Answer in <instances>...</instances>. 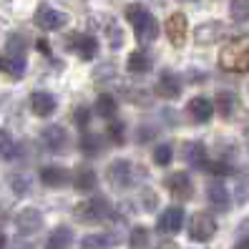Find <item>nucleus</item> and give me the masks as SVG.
I'll list each match as a JSON object with an SVG mask.
<instances>
[{"instance_id": "obj_1", "label": "nucleus", "mask_w": 249, "mask_h": 249, "mask_svg": "<svg viewBox=\"0 0 249 249\" xmlns=\"http://www.w3.org/2000/svg\"><path fill=\"white\" fill-rule=\"evenodd\" d=\"M126 18H128V23L134 25V33H136V40L139 43H151V40H156V36H159V23H156V18L151 16L149 10H146L143 5H128L126 8Z\"/></svg>"}, {"instance_id": "obj_2", "label": "nucleus", "mask_w": 249, "mask_h": 249, "mask_svg": "<svg viewBox=\"0 0 249 249\" xmlns=\"http://www.w3.org/2000/svg\"><path fill=\"white\" fill-rule=\"evenodd\" d=\"M219 63H222L224 71L247 73L249 71V38L229 43V46L222 51V55H219Z\"/></svg>"}, {"instance_id": "obj_3", "label": "nucleus", "mask_w": 249, "mask_h": 249, "mask_svg": "<svg viewBox=\"0 0 249 249\" xmlns=\"http://www.w3.org/2000/svg\"><path fill=\"white\" fill-rule=\"evenodd\" d=\"M111 214V204L104 196H96V199H86L81 201L76 209H73V216L83 224H98Z\"/></svg>"}, {"instance_id": "obj_4", "label": "nucleus", "mask_w": 249, "mask_h": 249, "mask_svg": "<svg viewBox=\"0 0 249 249\" xmlns=\"http://www.w3.org/2000/svg\"><path fill=\"white\" fill-rule=\"evenodd\" d=\"M106 179L113 189H128L134 184V166H131V161H126V159L111 161L106 169Z\"/></svg>"}, {"instance_id": "obj_5", "label": "nucleus", "mask_w": 249, "mask_h": 249, "mask_svg": "<svg viewBox=\"0 0 249 249\" xmlns=\"http://www.w3.org/2000/svg\"><path fill=\"white\" fill-rule=\"evenodd\" d=\"M216 234V222L209 212H196L189 222V237L194 242H209Z\"/></svg>"}, {"instance_id": "obj_6", "label": "nucleus", "mask_w": 249, "mask_h": 249, "mask_svg": "<svg viewBox=\"0 0 249 249\" xmlns=\"http://www.w3.org/2000/svg\"><path fill=\"white\" fill-rule=\"evenodd\" d=\"M164 184H166V189H169V194L177 199V201H186V199H192V194H194L192 179H189L186 171L169 174V177L164 179Z\"/></svg>"}, {"instance_id": "obj_7", "label": "nucleus", "mask_w": 249, "mask_h": 249, "mask_svg": "<svg viewBox=\"0 0 249 249\" xmlns=\"http://www.w3.org/2000/svg\"><path fill=\"white\" fill-rule=\"evenodd\" d=\"M66 23H68L66 13L55 10V8H51V5H40V8L36 10V25L43 28V31H61Z\"/></svg>"}, {"instance_id": "obj_8", "label": "nucleus", "mask_w": 249, "mask_h": 249, "mask_svg": "<svg viewBox=\"0 0 249 249\" xmlns=\"http://www.w3.org/2000/svg\"><path fill=\"white\" fill-rule=\"evenodd\" d=\"M68 48L76 51L83 61H93L96 53H98V40H96V36L73 33V36H68Z\"/></svg>"}, {"instance_id": "obj_9", "label": "nucleus", "mask_w": 249, "mask_h": 249, "mask_svg": "<svg viewBox=\"0 0 249 249\" xmlns=\"http://www.w3.org/2000/svg\"><path fill=\"white\" fill-rule=\"evenodd\" d=\"M186 31H189V25H186V16H184V13H171L169 20H166V36H169V40H171L177 48L184 46Z\"/></svg>"}, {"instance_id": "obj_10", "label": "nucleus", "mask_w": 249, "mask_h": 249, "mask_svg": "<svg viewBox=\"0 0 249 249\" xmlns=\"http://www.w3.org/2000/svg\"><path fill=\"white\" fill-rule=\"evenodd\" d=\"M159 231H164V234H177L181 231L184 227V209L181 207H169L164 214L159 216Z\"/></svg>"}, {"instance_id": "obj_11", "label": "nucleus", "mask_w": 249, "mask_h": 249, "mask_svg": "<svg viewBox=\"0 0 249 249\" xmlns=\"http://www.w3.org/2000/svg\"><path fill=\"white\" fill-rule=\"evenodd\" d=\"M16 227L20 234H36L43 227V214L38 209H23L16 216Z\"/></svg>"}, {"instance_id": "obj_12", "label": "nucleus", "mask_w": 249, "mask_h": 249, "mask_svg": "<svg viewBox=\"0 0 249 249\" xmlns=\"http://www.w3.org/2000/svg\"><path fill=\"white\" fill-rule=\"evenodd\" d=\"M55 96L48 93V91H36L31 93V108L36 116H40V119H48V116L55 111Z\"/></svg>"}, {"instance_id": "obj_13", "label": "nucleus", "mask_w": 249, "mask_h": 249, "mask_svg": "<svg viewBox=\"0 0 249 249\" xmlns=\"http://www.w3.org/2000/svg\"><path fill=\"white\" fill-rule=\"evenodd\" d=\"M156 93L161 96V98H177L179 93H181V81H179V76L177 73H171V71H164L161 73V78H159V83H156Z\"/></svg>"}, {"instance_id": "obj_14", "label": "nucleus", "mask_w": 249, "mask_h": 249, "mask_svg": "<svg viewBox=\"0 0 249 249\" xmlns=\"http://www.w3.org/2000/svg\"><path fill=\"white\" fill-rule=\"evenodd\" d=\"M43 143H46L48 151H66V143H68V134L63 126H48L46 131H43Z\"/></svg>"}, {"instance_id": "obj_15", "label": "nucleus", "mask_w": 249, "mask_h": 249, "mask_svg": "<svg viewBox=\"0 0 249 249\" xmlns=\"http://www.w3.org/2000/svg\"><path fill=\"white\" fill-rule=\"evenodd\" d=\"M189 116H192L196 124H207L214 116V104L204 96H196V98L189 101Z\"/></svg>"}, {"instance_id": "obj_16", "label": "nucleus", "mask_w": 249, "mask_h": 249, "mask_svg": "<svg viewBox=\"0 0 249 249\" xmlns=\"http://www.w3.org/2000/svg\"><path fill=\"white\" fill-rule=\"evenodd\" d=\"M71 247H73V229L71 227H55L46 239V249H71Z\"/></svg>"}, {"instance_id": "obj_17", "label": "nucleus", "mask_w": 249, "mask_h": 249, "mask_svg": "<svg viewBox=\"0 0 249 249\" xmlns=\"http://www.w3.org/2000/svg\"><path fill=\"white\" fill-rule=\"evenodd\" d=\"M73 186H76V192H81V194L93 192L96 189V171L91 166L76 169V174H73Z\"/></svg>"}, {"instance_id": "obj_18", "label": "nucleus", "mask_w": 249, "mask_h": 249, "mask_svg": "<svg viewBox=\"0 0 249 249\" xmlns=\"http://www.w3.org/2000/svg\"><path fill=\"white\" fill-rule=\"evenodd\" d=\"M184 159L186 164H192L194 169H204L207 166V149H204L201 141H189L184 149Z\"/></svg>"}, {"instance_id": "obj_19", "label": "nucleus", "mask_w": 249, "mask_h": 249, "mask_svg": "<svg viewBox=\"0 0 249 249\" xmlns=\"http://www.w3.org/2000/svg\"><path fill=\"white\" fill-rule=\"evenodd\" d=\"M207 196H209V204H212L214 209H219V212H227L229 209V192L224 189V184H219V181L209 184Z\"/></svg>"}, {"instance_id": "obj_20", "label": "nucleus", "mask_w": 249, "mask_h": 249, "mask_svg": "<svg viewBox=\"0 0 249 249\" xmlns=\"http://www.w3.org/2000/svg\"><path fill=\"white\" fill-rule=\"evenodd\" d=\"M222 33H224L222 23H204L196 28V43L209 46V43H216V38H222Z\"/></svg>"}, {"instance_id": "obj_21", "label": "nucleus", "mask_w": 249, "mask_h": 249, "mask_svg": "<svg viewBox=\"0 0 249 249\" xmlns=\"http://www.w3.org/2000/svg\"><path fill=\"white\" fill-rule=\"evenodd\" d=\"M40 181L51 186V189H58V186H63L68 181V171L61 169V166H46L40 171Z\"/></svg>"}, {"instance_id": "obj_22", "label": "nucleus", "mask_w": 249, "mask_h": 249, "mask_svg": "<svg viewBox=\"0 0 249 249\" xmlns=\"http://www.w3.org/2000/svg\"><path fill=\"white\" fill-rule=\"evenodd\" d=\"M116 108H119V104H116V98L111 93H101L96 98V116H101V119H113Z\"/></svg>"}, {"instance_id": "obj_23", "label": "nucleus", "mask_w": 249, "mask_h": 249, "mask_svg": "<svg viewBox=\"0 0 249 249\" xmlns=\"http://www.w3.org/2000/svg\"><path fill=\"white\" fill-rule=\"evenodd\" d=\"M0 71H5V73H10V76L20 78L25 73V58H16V55L5 53L3 58H0Z\"/></svg>"}, {"instance_id": "obj_24", "label": "nucleus", "mask_w": 249, "mask_h": 249, "mask_svg": "<svg viewBox=\"0 0 249 249\" xmlns=\"http://www.w3.org/2000/svg\"><path fill=\"white\" fill-rule=\"evenodd\" d=\"M234 108H237V96H234L231 91H219L216 93V111L224 116V119H229V116L234 113Z\"/></svg>"}, {"instance_id": "obj_25", "label": "nucleus", "mask_w": 249, "mask_h": 249, "mask_svg": "<svg viewBox=\"0 0 249 249\" xmlns=\"http://www.w3.org/2000/svg\"><path fill=\"white\" fill-rule=\"evenodd\" d=\"M126 66H128L131 73H146V71H151V58L146 55L143 51H134V53L128 55Z\"/></svg>"}, {"instance_id": "obj_26", "label": "nucleus", "mask_w": 249, "mask_h": 249, "mask_svg": "<svg viewBox=\"0 0 249 249\" xmlns=\"http://www.w3.org/2000/svg\"><path fill=\"white\" fill-rule=\"evenodd\" d=\"M229 16H231L234 23H247L249 20V0H231Z\"/></svg>"}, {"instance_id": "obj_27", "label": "nucleus", "mask_w": 249, "mask_h": 249, "mask_svg": "<svg viewBox=\"0 0 249 249\" xmlns=\"http://www.w3.org/2000/svg\"><path fill=\"white\" fill-rule=\"evenodd\" d=\"M0 156L3 159H16L18 156V143L13 141L8 131H0Z\"/></svg>"}, {"instance_id": "obj_28", "label": "nucleus", "mask_w": 249, "mask_h": 249, "mask_svg": "<svg viewBox=\"0 0 249 249\" xmlns=\"http://www.w3.org/2000/svg\"><path fill=\"white\" fill-rule=\"evenodd\" d=\"M81 249H111V239L106 234H89V237H83Z\"/></svg>"}, {"instance_id": "obj_29", "label": "nucleus", "mask_w": 249, "mask_h": 249, "mask_svg": "<svg viewBox=\"0 0 249 249\" xmlns=\"http://www.w3.org/2000/svg\"><path fill=\"white\" fill-rule=\"evenodd\" d=\"M98 149H101V141H98V136L96 134H86L81 136V151L83 154H89V156H93V154H98Z\"/></svg>"}, {"instance_id": "obj_30", "label": "nucleus", "mask_w": 249, "mask_h": 249, "mask_svg": "<svg viewBox=\"0 0 249 249\" xmlns=\"http://www.w3.org/2000/svg\"><path fill=\"white\" fill-rule=\"evenodd\" d=\"M171 156H174L171 143H159V146H156V151H154L156 166H166V164H171Z\"/></svg>"}, {"instance_id": "obj_31", "label": "nucleus", "mask_w": 249, "mask_h": 249, "mask_svg": "<svg viewBox=\"0 0 249 249\" xmlns=\"http://www.w3.org/2000/svg\"><path fill=\"white\" fill-rule=\"evenodd\" d=\"M237 201H249V169H244L237 177Z\"/></svg>"}, {"instance_id": "obj_32", "label": "nucleus", "mask_w": 249, "mask_h": 249, "mask_svg": "<svg viewBox=\"0 0 249 249\" xmlns=\"http://www.w3.org/2000/svg\"><path fill=\"white\" fill-rule=\"evenodd\" d=\"M128 242H131V247H134V249H141V247L149 244V231H146L143 227L131 229V237H128Z\"/></svg>"}, {"instance_id": "obj_33", "label": "nucleus", "mask_w": 249, "mask_h": 249, "mask_svg": "<svg viewBox=\"0 0 249 249\" xmlns=\"http://www.w3.org/2000/svg\"><path fill=\"white\" fill-rule=\"evenodd\" d=\"M8 55L25 58V43H23L20 36H10V38H8Z\"/></svg>"}, {"instance_id": "obj_34", "label": "nucleus", "mask_w": 249, "mask_h": 249, "mask_svg": "<svg viewBox=\"0 0 249 249\" xmlns=\"http://www.w3.org/2000/svg\"><path fill=\"white\" fill-rule=\"evenodd\" d=\"M204 169L212 171V174H219V177H227V174H231V166L224 164V161H214V164H209V161H207V166H204Z\"/></svg>"}, {"instance_id": "obj_35", "label": "nucleus", "mask_w": 249, "mask_h": 249, "mask_svg": "<svg viewBox=\"0 0 249 249\" xmlns=\"http://www.w3.org/2000/svg\"><path fill=\"white\" fill-rule=\"evenodd\" d=\"M108 136H111V141H116V143H124V124H119V121L108 124Z\"/></svg>"}, {"instance_id": "obj_36", "label": "nucleus", "mask_w": 249, "mask_h": 249, "mask_svg": "<svg viewBox=\"0 0 249 249\" xmlns=\"http://www.w3.org/2000/svg\"><path fill=\"white\" fill-rule=\"evenodd\" d=\"M73 119H76V126L86 128V126H89V119H91V111L89 108H78L76 113H73Z\"/></svg>"}, {"instance_id": "obj_37", "label": "nucleus", "mask_w": 249, "mask_h": 249, "mask_svg": "<svg viewBox=\"0 0 249 249\" xmlns=\"http://www.w3.org/2000/svg\"><path fill=\"white\" fill-rule=\"evenodd\" d=\"M13 192L25 194L28 192V177H13Z\"/></svg>"}, {"instance_id": "obj_38", "label": "nucleus", "mask_w": 249, "mask_h": 249, "mask_svg": "<svg viewBox=\"0 0 249 249\" xmlns=\"http://www.w3.org/2000/svg\"><path fill=\"white\" fill-rule=\"evenodd\" d=\"M239 231L244 234V237L249 239V219H244V222H242V227H239Z\"/></svg>"}, {"instance_id": "obj_39", "label": "nucleus", "mask_w": 249, "mask_h": 249, "mask_svg": "<svg viewBox=\"0 0 249 249\" xmlns=\"http://www.w3.org/2000/svg\"><path fill=\"white\" fill-rule=\"evenodd\" d=\"M234 249H249V239L244 237V239H242V242H239L237 247H234Z\"/></svg>"}, {"instance_id": "obj_40", "label": "nucleus", "mask_w": 249, "mask_h": 249, "mask_svg": "<svg viewBox=\"0 0 249 249\" xmlns=\"http://www.w3.org/2000/svg\"><path fill=\"white\" fill-rule=\"evenodd\" d=\"M38 48H40L43 53H51V51H48V46H46V40H38Z\"/></svg>"}, {"instance_id": "obj_41", "label": "nucleus", "mask_w": 249, "mask_h": 249, "mask_svg": "<svg viewBox=\"0 0 249 249\" xmlns=\"http://www.w3.org/2000/svg\"><path fill=\"white\" fill-rule=\"evenodd\" d=\"M159 249H174V244L171 242H164V244H159Z\"/></svg>"}, {"instance_id": "obj_42", "label": "nucleus", "mask_w": 249, "mask_h": 249, "mask_svg": "<svg viewBox=\"0 0 249 249\" xmlns=\"http://www.w3.org/2000/svg\"><path fill=\"white\" fill-rule=\"evenodd\" d=\"M0 249H5V237L0 234Z\"/></svg>"}]
</instances>
